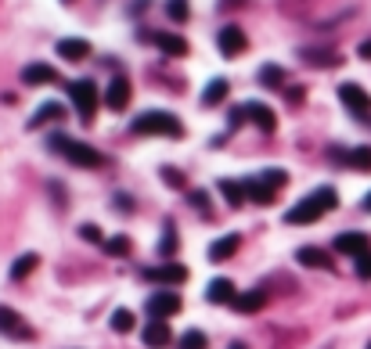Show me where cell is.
<instances>
[{
  "label": "cell",
  "mask_w": 371,
  "mask_h": 349,
  "mask_svg": "<svg viewBox=\"0 0 371 349\" xmlns=\"http://www.w3.org/2000/svg\"><path fill=\"white\" fill-rule=\"evenodd\" d=\"M339 205V195H335V187H317V191H310L306 198H299L289 212H285V224H314V220H321L325 212H332Z\"/></svg>",
  "instance_id": "6da1fadb"
},
{
  "label": "cell",
  "mask_w": 371,
  "mask_h": 349,
  "mask_svg": "<svg viewBox=\"0 0 371 349\" xmlns=\"http://www.w3.org/2000/svg\"><path fill=\"white\" fill-rule=\"evenodd\" d=\"M47 148H51L54 155H65L69 163H76V166H83V170L105 166V155H101L98 148H90L87 141H76V137H69V134H51V137H47Z\"/></svg>",
  "instance_id": "7a4b0ae2"
},
{
  "label": "cell",
  "mask_w": 371,
  "mask_h": 349,
  "mask_svg": "<svg viewBox=\"0 0 371 349\" xmlns=\"http://www.w3.org/2000/svg\"><path fill=\"white\" fill-rule=\"evenodd\" d=\"M134 134H144V137H180L184 126L173 112H163V108H151V112H141L134 119Z\"/></svg>",
  "instance_id": "3957f363"
},
{
  "label": "cell",
  "mask_w": 371,
  "mask_h": 349,
  "mask_svg": "<svg viewBox=\"0 0 371 349\" xmlns=\"http://www.w3.org/2000/svg\"><path fill=\"white\" fill-rule=\"evenodd\" d=\"M65 90H69V98H73L80 119L83 122L94 119V112H98V87H94V80H73Z\"/></svg>",
  "instance_id": "277c9868"
},
{
  "label": "cell",
  "mask_w": 371,
  "mask_h": 349,
  "mask_svg": "<svg viewBox=\"0 0 371 349\" xmlns=\"http://www.w3.org/2000/svg\"><path fill=\"white\" fill-rule=\"evenodd\" d=\"M339 101H343L346 112L357 115L360 122H371V98H367V90L360 83H343L339 87Z\"/></svg>",
  "instance_id": "5b68a950"
},
{
  "label": "cell",
  "mask_w": 371,
  "mask_h": 349,
  "mask_svg": "<svg viewBox=\"0 0 371 349\" xmlns=\"http://www.w3.org/2000/svg\"><path fill=\"white\" fill-rule=\"evenodd\" d=\"M173 313H180V296L163 288L148 296V321H170Z\"/></svg>",
  "instance_id": "8992f818"
},
{
  "label": "cell",
  "mask_w": 371,
  "mask_h": 349,
  "mask_svg": "<svg viewBox=\"0 0 371 349\" xmlns=\"http://www.w3.org/2000/svg\"><path fill=\"white\" fill-rule=\"evenodd\" d=\"M144 281H151V284H163V288H173V284H184V281H188V267H180V263L148 267V270H144Z\"/></svg>",
  "instance_id": "52a82bcc"
},
{
  "label": "cell",
  "mask_w": 371,
  "mask_h": 349,
  "mask_svg": "<svg viewBox=\"0 0 371 349\" xmlns=\"http://www.w3.org/2000/svg\"><path fill=\"white\" fill-rule=\"evenodd\" d=\"M0 335L25 342V338H33V328H29V324L22 321V313H18V310H11V306H0Z\"/></svg>",
  "instance_id": "ba28073f"
},
{
  "label": "cell",
  "mask_w": 371,
  "mask_h": 349,
  "mask_svg": "<svg viewBox=\"0 0 371 349\" xmlns=\"http://www.w3.org/2000/svg\"><path fill=\"white\" fill-rule=\"evenodd\" d=\"M216 47H220L224 58H238L245 47H249V37L241 33V25H224L220 37H216Z\"/></svg>",
  "instance_id": "9c48e42d"
},
{
  "label": "cell",
  "mask_w": 371,
  "mask_h": 349,
  "mask_svg": "<svg viewBox=\"0 0 371 349\" xmlns=\"http://www.w3.org/2000/svg\"><path fill=\"white\" fill-rule=\"evenodd\" d=\"M130 80L127 76H115L112 83H108V90H105V105L112 108V112H122V108H127L130 105Z\"/></svg>",
  "instance_id": "30bf717a"
},
{
  "label": "cell",
  "mask_w": 371,
  "mask_h": 349,
  "mask_svg": "<svg viewBox=\"0 0 371 349\" xmlns=\"http://www.w3.org/2000/svg\"><path fill=\"white\" fill-rule=\"evenodd\" d=\"M335 252H343V256L360 260L364 252H371V238H367V234H357V231H350V234H339V238H335Z\"/></svg>",
  "instance_id": "8fae6325"
},
{
  "label": "cell",
  "mask_w": 371,
  "mask_h": 349,
  "mask_svg": "<svg viewBox=\"0 0 371 349\" xmlns=\"http://www.w3.org/2000/svg\"><path fill=\"white\" fill-rule=\"evenodd\" d=\"M234 299H238L234 281H227V277H213V281H209L206 303H213V306H227V303H234Z\"/></svg>",
  "instance_id": "7c38bea8"
},
{
  "label": "cell",
  "mask_w": 371,
  "mask_h": 349,
  "mask_svg": "<svg viewBox=\"0 0 371 349\" xmlns=\"http://www.w3.org/2000/svg\"><path fill=\"white\" fill-rule=\"evenodd\" d=\"M151 44H156L166 58H184L188 54V40L177 37V33H151Z\"/></svg>",
  "instance_id": "4fadbf2b"
},
{
  "label": "cell",
  "mask_w": 371,
  "mask_h": 349,
  "mask_svg": "<svg viewBox=\"0 0 371 349\" xmlns=\"http://www.w3.org/2000/svg\"><path fill=\"white\" fill-rule=\"evenodd\" d=\"M245 119H249V122H256L260 126V130H274V126H277V115H274V108H267L263 101H249V105H245Z\"/></svg>",
  "instance_id": "5bb4252c"
},
{
  "label": "cell",
  "mask_w": 371,
  "mask_h": 349,
  "mask_svg": "<svg viewBox=\"0 0 371 349\" xmlns=\"http://www.w3.org/2000/svg\"><path fill=\"white\" fill-rule=\"evenodd\" d=\"M54 80H58V72L47 61H33V65L22 69V83H29V87H44V83H54Z\"/></svg>",
  "instance_id": "9a60e30c"
},
{
  "label": "cell",
  "mask_w": 371,
  "mask_h": 349,
  "mask_svg": "<svg viewBox=\"0 0 371 349\" xmlns=\"http://www.w3.org/2000/svg\"><path fill=\"white\" fill-rule=\"evenodd\" d=\"M170 342H173V335H170L166 321H148V328H144V345L148 349H166Z\"/></svg>",
  "instance_id": "2e32d148"
},
{
  "label": "cell",
  "mask_w": 371,
  "mask_h": 349,
  "mask_svg": "<svg viewBox=\"0 0 371 349\" xmlns=\"http://www.w3.org/2000/svg\"><path fill=\"white\" fill-rule=\"evenodd\" d=\"M245 195H249L253 202H260V205H270L277 198V187L267 184L263 177H256V180H245Z\"/></svg>",
  "instance_id": "e0dca14e"
},
{
  "label": "cell",
  "mask_w": 371,
  "mask_h": 349,
  "mask_svg": "<svg viewBox=\"0 0 371 349\" xmlns=\"http://www.w3.org/2000/svg\"><path fill=\"white\" fill-rule=\"evenodd\" d=\"M65 61H83L87 54H90V44L87 40H80V37H65V40H58V47H54Z\"/></svg>",
  "instance_id": "ac0fdd59"
},
{
  "label": "cell",
  "mask_w": 371,
  "mask_h": 349,
  "mask_svg": "<svg viewBox=\"0 0 371 349\" xmlns=\"http://www.w3.org/2000/svg\"><path fill=\"white\" fill-rule=\"evenodd\" d=\"M238 234H224V238H216L213 245H209V260L213 263H224V260H231L234 252H238Z\"/></svg>",
  "instance_id": "d6986e66"
},
{
  "label": "cell",
  "mask_w": 371,
  "mask_h": 349,
  "mask_svg": "<svg viewBox=\"0 0 371 349\" xmlns=\"http://www.w3.org/2000/svg\"><path fill=\"white\" fill-rule=\"evenodd\" d=\"M238 313H256V310H263L267 306V292L263 288H253V292H241L234 303H231Z\"/></svg>",
  "instance_id": "ffe728a7"
},
{
  "label": "cell",
  "mask_w": 371,
  "mask_h": 349,
  "mask_svg": "<svg viewBox=\"0 0 371 349\" xmlns=\"http://www.w3.org/2000/svg\"><path fill=\"white\" fill-rule=\"evenodd\" d=\"M296 260H299L303 267H314V270H321V267L328 270V267H332V260H328V252H325V248H314V245H306V248H299V252H296Z\"/></svg>",
  "instance_id": "44dd1931"
},
{
  "label": "cell",
  "mask_w": 371,
  "mask_h": 349,
  "mask_svg": "<svg viewBox=\"0 0 371 349\" xmlns=\"http://www.w3.org/2000/svg\"><path fill=\"white\" fill-rule=\"evenodd\" d=\"M227 90H231V87H227V80H220V76L209 80V83H206V90H202V105H206V108L220 105V101L227 98Z\"/></svg>",
  "instance_id": "7402d4cb"
},
{
  "label": "cell",
  "mask_w": 371,
  "mask_h": 349,
  "mask_svg": "<svg viewBox=\"0 0 371 349\" xmlns=\"http://www.w3.org/2000/svg\"><path fill=\"white\" fill-rule=\"evenodd\" d=\"M54 119H65V108H61L58 101H47V105H40V112L29 119V130H37V126H44V122H54Z\"/></svg>",
  "instance_id": "603a6c76"
},
{
  "label": "cell",
  "mask_w": 371,
  "mask_h": 349,
  "mask_svg": "<svg viewBox=\"0 0 371 349\" xmlns=\"http://www.w3.org/2000/svg\"><path fill=\"white\" fill-rule=\"evenodd\" d=\"M37 267H40V256H37V252H25V256H18L15 267H11V281H25Z\"/></svg>",
  "instance_id": "cb8c5ba5"
},
{
  "label": "cell",
  "mask_w": 371,
  "mask_h": 349,
  "mask_svg": "<svg viewBox=\"0 0 371 349\" xmlns=\"http://www.w3.org/2000/svg\"><path fill=\"white\" fill-rule=\"evenodd\" d=\"M346 166L357 173H371V148H353L346 151Z\"/></svg>",
  "instance_id": "d4e9b609"
},
{
  "label": "cell",
  "mask_w": 371,
  "mask_h": 349,
  "mask_svg": "<svg viewBox=\"0 0 371 349\" xmlns=\"http://www.w3.org/2000/svg\"><path fill=\"white\" fill-rule=\"evenodd\" d=\"M220 191H224V198H227L234 209H238L245 198H249V195H245V180H241V184H238V180H220Z\"/></svg>",
  "instance_id": "484cf974"
},
{
  "label": "cell",
  "mask_w": 371,
  "mask_h": 349,
  "mask_svg": "<svg viewBox=\"0 0 371 349\" xmlns=\"http://www.w3.org/2000/svg\"><path fill=\"white\" fill-rule=\"evenodd\" d=\"M112 331H119V335H127V331H134V310H115L112 313Z\"/></svg>",
  "instance_id": "4316f807"
},
{
  "label": "cell",
  "mask_w": 371,
  "mask_h": 349,
  "mask_svg": "<svg viewBox=\"0 0 371 349\" xmlns=\"http://www.w3.org/2000/svg\"><path fill=\"white\" fill-rule=\"evenodd\" d=\"M256 80H260L263 87H282V83H285V72H282V65H263V69L256 72Z\"/></svg>",
  "instance_id": "83f0119b"
},
{
  "label": "cell",
  "mask_w": 371,
  "mask_h": 349,
  "mask_svg": "<svg viewBox=\"0 0 371 349\" xmlns=\"http://www.w3.org/2000/svg\"><path fill=\"white\" fill-rule=\"evenodd\" d=\"M166 15H170V22H188L191 18L188 0H166Z\"/></svg>",
  "instance_id": "f1b7e54d"
},
{
  "label": "cell",
  "mask_w": 371,
  "mask_h": 349,
  "mask_svg": "<svg viewBox=\"0 0 371 349\" xmlns=\"http://www.w3.org/2000/svg\"><path fill=\"white\" fill-rule=\"evenodd\" d=\"M206 345H209V342H206L202 331H184L180 342H177V349H206Z\"/></svg>",
  "instance_id": "f546056e"
},
{
  "label": "cell",
  "mask_w": 371,
  "mask_h": 349,
  "mask_svg": "<svg viewBox=\"0 0 371 349\" xmlns=\"http://www.w3.org/2000/svg\"><path fill=\"white\" fill-rule=\"evenodd\" d=\"M306 61H314V65H339V54L332 51H303Z\"/></svg>",
  "instance_id": "4dcf8cb0"
},
{
  "label": "cell",
  "mask_w": 371,
  "mask_h": 349,
  "mask_svg": "<svg viewBox=\"0 0 371 349\" xmlns=\"http://www.w3.org/2000/svg\"><path fill=\"white\" fill-rule=\"evenodd\" d=\"M105 252H108V256H127V252H130V238H112V241H105Z\"/></svg>",
  "instance_id": "1f68e13d"
},
{
  "label": "cell",
  "mask_w": 371,
  "mask_h": 349,
  "mask_svg": "<svg viewBox=\"0 0 371 349\" xmlns=\"http://www.w3.org/2000/svg\"><path fill=\"white\" fill-rule=\"evenodd\" d=\"M177 248V234H173V224H166V234H163V245H159V256H173Z\"/></svg>",
  "instance_id": "d6a6232c"
},
{
  "label": "cell",
  "mask_w": 371,
  "mask_h": 349,
  "mask_svg": "<svg viewBox=\"0 0 371 349\" xmlns=\"http://www.w3.org/2000/svg\"><path fill=\"white\" fill-rule=\"evenodd\" d=\"M80 238H83V241H94V245H101V241H105V238H101V231H98L94 224H83V227H80Z\"/></svg>",
  "instance_id": "836d02e7"
},
{
  "label": "cell",
  "mask_w": 371,
  "mask_h": 349,
  "mask_svg": "<svg viewBox=\"0 0 371 349\" xmlns=\"http://www.w3.org/2000/svg\"><path fill=\"white\" fill-rule=\"evenodd\" d=\"M163 180H166L170 187H184V173H177L173 166H163Z\"/></svg>",
  "instance_id": "e575fe53"
},
{
  "label": "cell",
  "mask_w": 371,
  "mask_h": 349,
  "mask_svg": "<svg viewBox=\"0 0 371 349\" xmlns=\"http://www.w3.org/2000/svg\"><path fill=\"white\" fill-rule=\"evenodd\" d=\"M357 277H364V281H371V252H364V256L357 260Z\"/></svg>",
  "instance_id": "d590c367"
},
{
  "label": "cell",
  "mask_w": 371,
  "mask_h": 349,
  "mask_svg": "<svg viewBox=\"0 0 371 349\" xmlns=\"http://www.w3.org/2000/svg\"><path fill=\"white\" fill-rule=\"evenodd\" d=\"M227 122H231V126H241V122H245V105H241V108H231Z\"/></svg>",
  "instance_id": "8d00e7d4"
},
{
  "label": "cell",
  "mask_w": 371,
  "mask_h": 349,
  "mask_svg": "<svg viewBox=\"0 0 371 349\" xmlns=\"http://www.w3.org/2000/svg\"><path fill=\"white\" fill-rule=\"evenodd\" d=\"M191 205H195V209H206V195L195 191V195H191Z\"/></svg>",
  "instance_id": "74e56055"
},
{
  "label": "cell",
  "mask_w": 371,
  "mask_h": 349,
  "mask_svg": "<svg viewBox=\"0 0 371 349\" xmlns=\"http://www.w3.org/2000/svg\"><path fill=\"white\" fill-rule=\"evenodd\" d=\"M357 54H360V58H367V61H371V40H364V44H360V47H357Z\"/></svg>",
  "instance_id": "f35d334b"
},
{
  "label": "cell",
  "mask_w": 371,
  "mask_h": 349,
  "mask_svg": "<svg viewBox=\"0 0 371 349\" xmlns=\"http://www.w3.org/2000/svg\"><path fill=\"white\" fill-rule=\"evenodd\" d=\"M231 349H249V345H245V342H234V345H231Z\"/></svg>",
  "instance_id": "ab89813d"
},
{
  "label": "cell",
  "mask_w": 371,
  "mask_h": 349,
  "mask_svg": "<svg viewBox=\"0 0 371 349\" xmlns=\"http://www.w3.org/2000/svg\"><path fill=\"white\" fill-rule=\"evenodd\" d=\"M364 209H367V212H371V195H367V198H364Z\"/></svg>",
  "instance_id": "60d3db41"
},
{
  "label": "cell",
  "mask_w": 371,
  "mask_h": 349,
  "mask_svg": "<svg viewBox=\"0 0 371 349\" xmlns=\"http://www.w3.org/2000/svg\"><path fill=\"white\" fill-rule=\"evenodd\" d=\"M65 4H73V0H65Z\"/></svg>",
  "instance_id": "b9f144b4"
},
{
  "label": "cell",
  "mask_w": 371,
  "mask_h": 349,
  "mask_svg": "<svg viewBox=\"0 0 371 349\" xmlns=\"http://www.w3.org/2000/svg\"><path fill=\"white\" fill-rule=\"evenodd\" d=\"M367 349H371V342H367Z\"/></svg>",
  "instance_id": "7bdbcfd3"
}]
</instances>
